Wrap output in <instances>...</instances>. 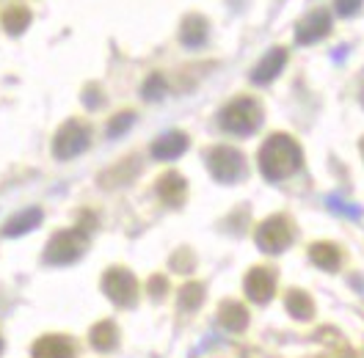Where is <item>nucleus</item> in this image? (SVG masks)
Wrapping results in <instances>:
<instances>
[{
  "instance_id": "13",
  "label": "nucleus",
  "mask_w": 364,
  "mask_h": 358,
  "mask_svg": "<svg viewBox=\"0 0 364 358\" xmlns=\"http://www.w3.org/2000/svg\"><path fill=\"white\" fill-rule=\"evenodd\" d=\"M158 193L168 207H180L185 202V196H188V185H185V179L177 171H168V174H163L158 179Z\"/></svg>"
},
{
  "instance_id": "23",
  "label": "nucleus",
  "mask_w": 364,
  "mask_h": 358,
  "mask_svg": "<svg viewBox=\"0 0 364 358\" xmlns=\"http://www.w3.org/2000/svg\"><path fill=\"white\" fill-rule=\"evenodd\" d=\"M133 119H136V113H119V116H114V121L108 124V135L111 138H116V135H122L124 130H130V124H133Z\"/></svg>"
},
{
  "instance_id": "12",
  "label": "nucleus",
  "mask_w": 364,
  "mask_h": 358,
  "mask_svg": "<svg viewBox=\"0 0 364 358\" xmlns=\"http://www.w3.org/2000/svg\"><path fill=\"white\" fill-rule=\"evenodd\" d=\"M188 149V135L180 133V130H171V133H163L152 143V157L158 160H177L180 155H185Z\"/></svg>"
},
{
  "instance_id": "4",
  "label": "nucleus",
  "mask_w": 364,
  "mask_h": 358,
  "mask_svg": "<svg viewBox=\"0 0 364 358\" xmlns=\"http://www.w3.org/2000/svg\"><path fill=\"white\" fill-rule=\"evenodd\" d=\"M89 141H91V133L86 124L67 121L55 133V138H53V155L58 157V160H72V157L83 155L89 149Z\"/></svg>"
},
{
  "instance_id": "8",
  "label": "nucleus",
  "mask_w": 364,
  "mask_h": 358,
  "mask_svg": "<svg viewBox=\"0 0 364 358\" xmlns=\"http://www.w3.org/2000/svg\"><path fill=\"white\" fill-rule=\"evenodd\" d=\"M331 31V14L326 9H315L309 11L296 28V42L298 45H315L326 33Z\"/></svg>"
},
{
  "instance_id": "28",
  "label": "nucleus",
  "mask_w": 364,
  "mask_h": 358,
  "mask_svg": "<svg viewBox=\"0 0 364 358\" xmlns=\"http://www.w3.org/2000/svg\"><path fill=\"white\" fill-rule=\"evenodd\" d=\"M0 350H3V339H0Z\"/></svg>"
},
{
  "instance_id": "6",
  "label": "nucleus",
  "mask_w": 364,
  "mask_h": 358,
  "mask_svg": "<svg viewBox=\"0 0 364 358\" xmlns=\"http://www.w3.org/2000/svg\"><path fill=\"white\" fill-rule=\"evenodd\" d=\"M207 168H210L213 179H218V182H237V179L243 177L246 163H243V155L237 149H232V146H215L207 155Z\"/></svg>"
},
{
  "instance_id": "22",
  "label": "nucleus",
  "mask_w": 364,
  "mask_h": 358,
  "mask_svg": "<svg viewBox=\"0 0 364 358\" xmlns=\"http://www.w3.org/2000/svg\"><path fill=\"white\" fill-rule=\"evenodd\" d=\"M180 298H182V309H196L202 303V287L199 284H185Z\"/></svg>"
},
{
  "instance_id": "20",
  "label": "nucleus",
  "mask_w": 364,
  "mask_h": 358,
  "mask_svg": "<svg viewBox=\"0 0 364 358\" xmlns=\"http://www.w3.org/2000/svg\"><path fill=\"white\" fill-rule=\"evenodd\" d=\"M287 312L293 314L296 320H309L312 314H315V306H312V300H309V295L306 292H290L287 295Z\"/></svg>"
},
{
  "instance_id": "19",
  "label": "nucleus",
  "mask_w": 364,
  "mask_h": 358,
  "mask_svg": "<svg viewBox=\"0 0 364 358\" xmlns=\"http://www.w3.org/2000/svg\"><path fill=\"white\" fill-rule=\"evenodd\" d=\"M116 342H119V331H116V325L111 320H102L100 325H94V331H91V345H94L97 350H114Z\"/></svg>"
},
{
  "instance_id": "21",
  "label": "nucleus",
  "mask_w": 364,
  "mask_h": 358,
  "mask_svg": "<svg viewBox=\"0 0 364 358\" xmlns=\"http://www.w3.org/2000/svg\"><path fill=\"white\" fill-rule=\"evenodd\" d=\"M141 94H144L146 99H152V102H155V99H160V97L166 94V80H163L160 75H152V77H149V80L144 83Z\"/></svg>"
},
{
  "instance_id": "2",
  "label": "nucleus",
  "mask_w": 364,
  "mask_h": 358,
  "mask_svg": "<svg viewBox=\"0 0 364 358\" xmlns=\"http://www.w3.org/2000/svg\"><path fill=\"white\" fill-rule=\"evenodd\" d=\"M218 121L232 135H251L262 124V108L254 99H249V97H240V99H232L227 108L221 111Z\"/></svg>"
},
{
  "instance_id": "3",
  "label": "nucleus",
  "mask_w": 364,
  "mask_h": 358,
  "mask_svg": "<svg viewBox=\"0 0 364 358\" xmlns=\"http://www.w3.org/2000/svg\"><path fill=\"white\" fill-rule=\"evenodd\" d=\"M89 248V234L83 229H67L58 232L45 248V262L47 265H72L77 262Z\"/></svg>"
},
{
  "instance_id": "24",
  "label": "nucleus",
  "mask_w": 364,
  "mask_h": 358,
  "mask_svg": "<svg viewBox=\"0 0 364 358\" xmlns=\"http://www.w3.org/2000/svg\"><path fill=\"white\" fill-rule=\"evenodd\" d=\"M334 6H337V11L342 17H353L362 9V0H334Z\"/></svg>"
},
{
  "instance_id": "9",
  "label": "nucleus",
  "mask_w": 364,
  "mask_h": 358,
  "mask_svg": "<svg viewBox=\"0 0 364 358\" xmlns=\"http://www.w3.org/2000/svg\"><path fill=\"white\" fill-rule=\"evenodd\" d=\"M276 292V278L268 268H254L246 276V295L257 303H268Z\"/></svg>"
},
{
  "instance_id": "15",
  "label": "nucleus",
  "mask_w": 364,
  "mask_h": 358,
  "mask_svg": "<svg viewBox=\"0 0 364 358\" xmlns=\"http://www.w3.org/2000/svg\"><path fill=\"white\" fill-rule=\"evenodd\" d=\"M207 36H210V25L202 14H191V17H185V23L180 28V39L185 47H202L207 42Z\"/></svg>"
},
{
  "instance_id": "27",
  "label": "nucleus",
  "mask_w": 364,
  "mask_h": 358,
  "mask_svg": "<svg viewBox=\"0 0 364 358\" xmlns=\"http://www.w3.org/2000/svg\"><path fill=\"white\" fill-rule=\"evenodd\" d=\"M359 97H362V105H364V77H362V89H359Z\"/></svg>"
},
{
  "instance_id": "16",
  "label": "nucleus",
  "mask_w": 364,
  "mask_h": 358,
  "mask_svg": "<svg viewBox=\"0 0 364 358\" xmlns=\"http://www.w3.org/2000/svg\"><path fill=\"white\" fill-rule=\"evenodd\" d=\"M309 256H312V262H315L318 268L328 270V273L340 270V265H342V254L334 243H315L312 251H309Z\"/></svg>"
},
{
  "instance_id": "14",
  "label": "nucleus",
  "mask_w": 364,
  "mask_h": 358,
  "mask_svg": "<svg viewBox=\"0 0 364 358\" xmlns=\"http://www.w3.org/2000/svg\"><path fill=\"white\" fill-rule=\"evenodd\" d=\"M39 224H42V210H39V207H28V210L17 212L14 218L6 221L3 234H6V237H23V234H28L31 229H36Z\"/></svg>"
},
{
  "instance_id": "25",
  "label": "nucleus",
  "mask_w": 364,
  "mask_h": 358,
  "mask_svg": "<svg viewBox=\"0 0 364 358\" xmlns=\"http://www.w3.org/2000/svg\"><path fill=\"white\" fill-rule=\"evenodd\" d=\"M328 204H331L334 210H340V212H345V215H350V218H359V215H362V210H356V207H350V204H342L340 199H334V196L328 199Z\"/></svg>"
},
{
  "instance_id": "11",
  "label": "nucleus",
  "mask_w": 364,
  "mask_h": 358,
  "mask_svg": "<svg viewBox=\"0 0 364 358\" xmlns=\"http://www.w3.org/2000/svg\"><path fill=\"white\" fill-rule=\"evenodd\" d=\"M31 356L33 358H75V347H72V342H69L67 336L50 334V336H42V339L33 345Z\"/></svg>"
},
{
  "instance_id": "18",
  "label": "nucleus",
  "mask_w": 364,
  "mask_h": 358,
  "mask_svg": "<svg viewBox=\"0 0 364 358\" xmlns=\"http://www.w3.org/2000/svg\"><path fill=\"white\" fill-rule=\"evenodd\" d=\"M31 25V11L25 6H9L3 11V28L11 33V36H20L25 28Z\"/></svg>"
},
{
  "instance_id": "5",
  "label": "nucleus",
  "mask_w": 364,
  "mask_h": 358,
  "mask_svg": "<svg viewBox=\"0 0 364 358\" xmlns=\"http://www.w3.org/2000/svg\"><path fill=\"white\" fill-rule=\"evenodd\" d=\"M254 243L265 254H282L284 248L293 243V229H290V224L282 215H273V218H268V221H262V224L257 226Z\"/></svg>"
},
{
  "instance_id": "26",
  "label": "nucleus",
  "mask_w": 364,
  "mask_h": 358,
  "mask_svg": "<svg viewBox=\"0 0 364 358\" xmlns=\"http://www.w3.org/2000/svg\"><path fill=\"white\" fill-rule=\"evenodd\" d=\"M94 94H97V89H94V86H91V89L86 91V105H89V108H97V105H100V102H97V97H94Z\"/></svg>"
},
{
  "instance_id": "29",
  "label": "nucleus",
  "mask_w": 364,
  "mask_h": 358,
  "mask_svg": "<svg viewBox=\"0 0 364 358\" xmlns=\"http://www.w3.org/2000/svg\"><path fill=\"white\" fill-rule=\"evenodd\" d=\"M362 149H364V146H362Z\"/></svg>"
},
{
  "instance_id": "17",
  "label": "nucleus",
  "mask_w": 364,
  "mask_h": 358,
  "mask_svg": "<svg viewBox=\"0 0 364 358\" xmlns=\"http://www.w3.org/2000/svg\"><path fill=\"white\" fill-rule=\"evenodd\" d=\"M218 322H221L227 331H243L246 322H249V312H246L240 303L227 300V303L221 306V312H218Z\"/></svg>"
},
{
  "instance_id": "1",
  "label": "nucleus",
  "mask_w": 364,
  "mask_h": 358,
  "mask_svg": "<svg viewBox=\"0 0 364 358\" xmlns=\"http://www.w3.org/2000/svg\"><path fill=\"white\" fill-rule=\"evenodd\" d=\"M301 168V146L290 135H271L259 149V171L262 177L279 182L293 177Z\"/></svg>"
},
{
  "instance_id": "10",
  "label": "nucleus",
  "mask_w": 364,
  "mask_h": 358,
  "mask_svg": "<svg viewBox=\"0 0 364 358\" xmlns=\"http://www.w3.org/2000/svg\"><path fill=\"white\" fill-rule=\"evenodd\" d=\"M287 64V53L282 50V47H273L265 53V58L257 64V67L251 69V83H257V86H265V83H271L273 77L284 69Z\"/></svg>"
},
{
  "instance_id": "7",
  "label": "nucleus",
  "mask_w": 364,
  "mask_h": 358,
  "mask_svg": "<svg viewBox=\"0 0 364 358\" xmlns=\"http://www.w3.org/2000/svg\"><path fill=\"white\" fill-rule=\"evenodd\" d=\"M102 290L114 300L116 306H130L138 295V284L133 273L124 268H111L102 278Z\"/></svg>"
}]
</instances>
